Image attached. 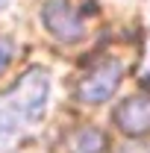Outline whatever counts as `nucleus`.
Returning <instances> with one entry per match:
<instances>
[{
  "label": "nucleus",
  "mask_w": 150,
  "mask_h": 153,
  "mask_svg": "<svg viewBox=\"0 0 150 153\" xmlns=\"http://www.w3.org/2000/svg\"><path fill=\"white\" fill-rule=\"evenodd\" d=\"M47 71L30 68L18 82L0 94V150H12L38 127L47 109Z\"/></svg>",
  "instance_id": "f257e3e1"
},
{
  "label": "nucleus",
  "mask_w": 150,
  "mask_h": 153,
  "mask_svg": "<svg viewBox=\"0 0 150 153\" xmlns=\"http://www.w3.org/2000/svg\"><path fill=\"white\" fill-rule=\"evenodd\" d=\"M121 85V62L115 59H100L91 65L76 82V100L79 103H103L115 94V88Z\"/></svg>",
  "instance_id": "f03ea898"
},
{
  "label": "nucleus",
  "mask_w": 150,
  "mask_h": 153,
  "mask_svg": "<svg viewBox=\"0 0 150 153\" xmlns=\"http://www.w3.org/2000/svg\"><path fill=\"white\" fill-rule=\"evenodd\" d=\"M41 21L47 27V33L62 41V44H74L85 36V24L82 15L76 12V6H71L68 0H47L41 9Z\"/></svg>",
  "instance_id": "7ed1b4c3"
},
{
  "label": "nucleus",
  "mask_w": 150,
  "mask_h": 153,
  "mask_svg": "<svg viewBox=\"0 0 150 153\" xmlns=\"http://www.w3.org/2000/svg\"><path fill=\"white\" fill-rule=\"evenodd\" d=\"M115 124L127 135L150 133V94H132L115 106Z\"/></svg>",
  "instance_id": "20e7f679"
},
{
  "label": "nucleus",
  "mask_w": 150,
  "mask_h": 153,
  "mask_svg": "<svg viewBox=\"0 0 150 153\" xmlns=\"http://www.w3.org/2000/svg\"><path fill=\"white\" fill-rule=\"evenodd\" d=\"M106 150V135L97 127H79L71 135V153H103Z\"/></svg>",
  "instance_id": "39448f33"
},
{
  "label": "nucleus",
  "mask_w": 150,
  "mask_h": 153,
  "mask_svg": "<svg viewBox=\"0 0 150 153\" xmlns=\"http://www.w3.org/2000/svg\"><path fill=\"white\" fill-rule=\"evenodd\" d=\"M12 53H15L12 41H9V38H0V74L9 68V62H12Z\"/></svg>",
  "instance_id": "423d86ee"
},
{
  "label": "nucleus",
  "mask_w": 150,
  "mask_h": 153,
  "mask_svg": "<svg viewBox=\"0 0 150 153\" xmlns=\"http://www.w3.org/2000/svg\"><path fill=\"white\" fill-rule=\"evenodd\" d=\"M3 6H6V0H0V9H3Z\"/></svg>",
  "instance_id": "0eeeda50"
}]
</instances>
